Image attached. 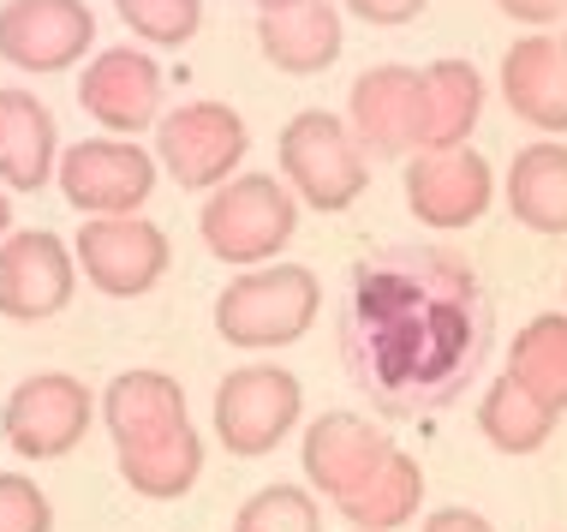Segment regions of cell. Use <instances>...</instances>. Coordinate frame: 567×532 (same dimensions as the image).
<instances>
[{
    "mask_svg": "<svg viewBox=\"0 0 567 532\" xmlns=\"http://www.w3.org/2000/svg\"><path fill=\"white\" fill-rule=\"evenodd\" d=\"M419 532H496V526H489L484 514H472V509H436Z\"/></svg>",
    "mask_w": 567,
    "mask_h": 532,
    "instance_id": "29",
    "label": "cell"
},
{
    "mask_svg": "<svg viewBox=\"0 0 567 532\" xmlns=\"http://www.w3.org/2000/svg\"><path fill=\"white\" fill-rule=\"evenodd\" d=\"M508 377H514V383H526L544 407L567 413V317H561V311L532 317V324L514 336V347H508Z\"/></svg>",
    "mask_w": 567,
    "mask_h": 532,
    "instance_id": "24",
    "label": "cell"
},
{
    "mask_svg": "<svg viewBox=\"0 0 567 532\" xmlns=\"http://www.w3.org/2000/svg\"><path fill=\"white\" fill-rule=\"evenodd\" d=\"M102 419H109V431H114V449L156 443V437L192 424L186 419V389L167 371H120L109 383V395H102Z\"/></svg>",
    "mask_w": 567,
    "mask_h": 532,
    "instance_id": "16",
    "label": "cell"
},
{
    "mask_svg": "<svg viewBox=\"0 0 567 532\" xmlns=\"http://www.w3.org/2000/svg\"><path fill=\"white\" fill-rule=\"evenodd\" d=\"M264 12H281V7H299V0H257Z\"/></svg>",
    "mask_w": 567,
    "mask_h": 532,
    "instance_id": "32",
    "label": "cell"
},
{
    "mask_svg": "<svg viewBox=\"0 0 567 532\" xmlns=\"http://www.w3.org/2000/svg\"><path fill=\"white\" fill-rule=\"evenodd\" d=\"M150 186H156L150 150L90 139V144H72L66 156H60V197H66L79 216H132L150 197Z\"/></svg>",
    "mask_w": 567,
    "mask_h": 532,
    "instance_id": "6",
    "label": "cell"
},
{
    "mask_svg": "<svg viewBox=\"0 0 567 532\" xmlns=\"http://www.w3.org/2000/svg\"><path fill=\"white\" fill-rule=\"evenodd\" d=\"M257 42H264L269 66L281 72H329L341 54V12L329 0H299V7L264 12L257 19Z\"/></svg>",
    "mask_w": 567,
    "mask_h": 532,
    "instance_id": "18",
    "label": "cell"
},
{
    "mask_svg": "<svg viewBox=\"0 0 567 532\" xmlns=\"http://www.w3.org/2000/svg\"><path fill=\"white\" fill-rule=\"evenodd\" d=\"M79 264L84 276L114 299L150 294L167 269V239L162 227L137 222V216H90L79 234Z\"/></svg>",
    "mask_w": 567,
    "mask_h": 532,
    "instance_id": "8",
    "label": "cell"
},
{
    "mask_svg": "<svg viewBox=\"0 0 567 532\" xmlns=\"http://www.w3.org/2000/svg\"><path fill=\"white\" fill-rule=\"evenodd\" d=\"M234 532H323V521H317L311 491H299V484H264L257 497L239 503Z\"/></svg>",
    "mask_w": 567,
    "mask_h": 532,
    "instance_id": "25",
    "label": "cell"
},
{
    "mask_svg": "<svg viewBox=\"0 0 567 532\" xmlns=\"http://www.w3.org/2000/svg\"><path fill=\"white\" fill-rule=\"evenodd\" d=\"M323 287L305 264H269L251 276L227 282L216 299V329L227 347H287L317 324Z\"/></svg>",
    "mask_w": 567,
    "mask_h": 532,
    "instance_id": "1",
    "label": "cell"
},
{
    "mask_svg": "<svg viewBox=\"0 0 567 532\" xmlns=\"http://www.w3.org/2000/svg\"><path fill=\"white\" fill-rule=\"evenodd\" d=\"M299 377L281 365H245L216 389V437L227 454H269L299 424Z\"/></svg>",
    "mask_w": 567,
    "mask_h": 532,
    "instance_id": "5",
    "label": "cell"
},
{
    "mask_svg": "<svg viewBox=\"0 0 567 532\" xmlns=\"http://www.w3.org/2000/svg\"><path fill=\"white\" fill-rule=\"evenodd\" d=\"M49 497L19 473H0V532H49Z\"/></svg>",
    "mask_w": 567,
    "mask_h": 532,
    "instance_id": "27",
    "label": "cell"
},
{
    "mask_svg": "<svg viewBox=\"0 0 567 532\" xmlns=\"http://www.w3.org/2000/svg\"><path fill=\"white\" fill-rule=\"evenodd\" d=\"M508 19H526V24H549V19H561L567 12V0H496Z\"/></svg>",
    "mask_w": 567,
    "mask_h": 532,
    "instance_id": "30",
    "label": "cell"
},
{
    "mask_svg": "<svg viewBox=\"0 0 567 532\" xmlns=\"http://www.w3.org/2000/svg\"><path fill=\"white\" fill-rule=\"evenodd\" d=\"M84 424H90V395H84L79 377H66V371L24 377V383L12 389L7 413H0V431H7V443L19 449L24 461H54V454H66L84 437Z\"/></svg>",
    "mask_w": 567,
    "mask_h": 532,
    "instance_id": "7",
    "label": "cell"
},
{
    "mask_svg": "<svg viewBox=\"0 0 567 532\" xmlns=\"http://www.w3.org/2000/svg\"><path fill=\"white\" fill-rule=\"evenodd\" d=\"M7 222H12V197L0 192V234H7Z\"/></svg>",
    "mask_w": 567,
    "mask_h": 532,
    "instance_id": "31",
    "label": "cell"
},
{
    "mask_svg": "<svg viewBox=\"0 0 567 532\" xmlns=\"http://www.w3.org/2000/svg\"><path fill=\"white\" fill-rule=\"evenodd\" d=\"M556 419H561L556 407H544L538 395L526 383H514L508 371H502V383H489L484 401H478V431L489 437V449H502V454L544 449V437L556 431Z\"/></svg>",
    "mask_w": 567,
    "mask_h": 532,
    "instance_id": "23",
    "label": "cell"
},
{
    "mask_svg": "<svg viewBox=\"0 0 567 532\" xmlns=\"http://www.w3.org/2000/svg\"><path fill=\"white\" fill-rule=\"evenodd\" d=\"M54 168V120L30 90H0V180L12 192H42Z\"/></svg>",
    "mask_w": 567,
    "mask_h": 532,
    "instance_id": "19",
    "label": "cell"
},
{
    "mask_svg": "<svg viewBox=\"0 0 567 532\" xmlns=\"http://www.w3.org/2000/svg\"><path fill=\"white\" fill-rule=\"evenodd\" d=\"M489 162L478 150H424L406 162V204L424 227H472L489 209Z\"/></svg>",
    "mask_w": 567,
    "mask_h": 532,
    "instance_id": "10",
    "label": "cell"
},
{
    "mask_svg": "<svg viewBox=\"0 0 567 532\" xmlns=\"http://www.w3.org/2000/svg\"><path fill=\"white\" fill-rule=\"evenodd\" d=\"M245 120L227 109V102H186V109L162 114L156 126V156L162 168L179 180L186 192H209V186H227V174L245 162Z\"/></svg>",
    "mask_w": 567,
    "mask_h": 532,
    "instance_id": "4",
    "label": "cell"
},
{
    "mask_svg": "<svg viewBox=\"0 0 567 532\" xmlns=\"http://www.w3.org/2000/svg\"><path fill=\"white\" fill-rule=\"evenodd\" d=\"M352 12H359L364 24H406L424 12V0H347Z\"/></svg>",
    "mask_w": 567,
    "mask_h": 532,
    "instance_id": "28",
    "label": "cell"
},
{
    "mask_svg": "<svg viewBox=\"0 0 567 532\" xmlns=\"http://www.w3.org/2000/svg\"><path fill=\"white\" fill-rule=\"evenodd\" d=\"M90 37H96V19L84 0H7L0 7V54L24 72L72 66L90 49Z\"/></svg>",
    "mask_w": 567,
    "mask_h": 532,
    "instance_id": "9",
    "label": "cell"
},
{
    "mask_svg": "<svg viewBox=\"0 0 567 532\" xmlns=\"http://www.w3.org/2000/svg\"><path fill=\"white\" fill-rule=\"evenodd\" d=\"M502 96L538 132H567V49L549 37L514 42L502 60Z\"/></svg>",
    "mask_w": 567,
    "mask_h": 532,
    "instance_id": "15",
    "label": "cell"
},
{
    "mask_svg": "<svg viewBox=\"0 0 567 532\" xmlns=\"http://www.w3.org/2000/svg\"><path fill=\"white\" fill-rule=\"evenodd\" d=\"M508 209L532 234H567V150L532 144L508 168Z\"/></svg>",
    "mask_w": 567,
    "mask_h": 532,
    "instance_id": "21",
    "label": "cell"
},
{
    "mask_svg": "<svg viewBox=\"0 0 567 532\" xmlns=\"http://www.w3.org/2000/svg\"><path fill=\"white\" fill-rule=\"evenodd\" d=\"M72 299V252L60 246L54 234H12L0 246V311L19 317V324H37V317H54Z\"/></svg>",
    "mask_w": 567,
    "mask_h": 532,
    "instance_id": "11",
    "label": "cell"
},
{
    "mask_svg": "<svg viewBox=\"0 0 567 532\" xmlns=\"http://www.w3.org/2000/svg\"><path fill=\"white\" fill-rule=\"evenodd\" d=\"M484 79L472 60H436L419 72V156L424 150H460L466 132L478 126Z\"/></svg>",
    "mask_w": 567,
    "mask_h": 532,
    "instance_id": "17",
    "label": "cell"
},
{
    "mask_svg": "<svg viewBox=\"0 0 567 532\" xmlns=\"http://www.w3.org/2000/svg\"><path fill=\"white\" fill-rule=\"evenodd\" d=\"M347 126L359 150L377 156H406L419 150V72L412 66H371L359 72L347 102Z\"/></svg>",
    "mask_w": 567,
    "mask_h": 532,
    "instance_id": "12",
    "label": "cell"
},
{
    "mask_svg": "<svg viewBox=\"0 0 567 532\" xmlns=\"http://www.w3.org/2000/svg\"><path fill=\"white\" fill-rule=\"evenodd\" d=\"M419 497H424L419 461L394 449L364 484H352L347 497H334V509H341V521L352 532H394V526H406L412 514H419Z\"/></svg>",
    "mask_w": 567,
    "mask_h": 532,
    "instance_id": "20",
    "label": "cell"
},
{
    "mask_svg": "<svg viewBox=\"0 0 567 532\" xmlns=\"http://www.w3.org/2000/svg\"><path fill=\"white\" fill-rule=\"evenodd\" d=\"M281 174L293 197H305L311 209H347L352 197L364 192V156H359V139H352L347 120H334L323 109H305L287 120L281 132Z\"/></svg>",
    "mask_w": 567,
    "mask_h": 532,
    "instance_id": "3",
    "label": "cell"
},
{
    "mask_svg": "<svg viewBox=\"0 0 567 532\" xmlns=\"http://www.w3.org/2000/svg\"><path fill=\"white\" fill-rule=\"evenodd\" d=\"M120 24L144 42H162V49H179L197 24H204V0H114Z\"/></svg>",
    "mask_w": 567,
    "mask_h": 532,
    "instance_id": "26",
    "label": "cell"
},
{
    "mask_svg": "<svg viewBox=\"0 0 567 532\" xmlns=\"http://www.w3.org/2000/svg\"><path fill=\"white\" fill-rule=\"evenodd\" d=\"M197 473H204V437L192 431V424H179V431L156 437V443H137V449H120V479L132 484L137 497H186Z\"/></svg>",
    "mask_w": 567,
    "mask_h": 532,
    "instance_id": "22",
    "label": "cell"
},
{
    "mask_svg": "<svg viewBox=\"0 0 567 532\" xmlns=\"http://www.w3.org/2000/svg\"><path fill=\"white\" fill-rule=\"evenodd\" d=\"M79 102H84V114H96L109 132H137V126L156 120L162 72H156V60L137 54V49H109L84 66Z\"/></svg>",
    "mask_w": 567,
    "mask_h": 532,
    "instance_id": "14",
    "label": "cell"
},
{
    "mask_svg": "<svg viewBox=\"0 0 567 532\" xmlns=\"http://www.w3.org/2000/svg\"><path fill=\"white\" fill-rule=\"evenodd\" d=\"M394 454V443L359 413H323L305 431V479L323 497H347L352 484H364L382 461Z\"/></svg>",
    "mask_w": 567,
    "mask_h": 532,
    "instance_id": "13",
    "label": "cell"
},
{
    "mask_svg": "<svg viewBox=\"0 0 567 532\" xmlns=\"http://www.w3.org/2000/svg\"><path fill=\"white\" fill-rule=\"evenodd\" d=\"M299 222V197L281 186L275 174H245L227 180V186L204 204V246L221 257V264H264L293 239Z\"/></svg>",
    "mask_w": 567,
    "mask_h": 532,
    "instance_id": "2",
    "label": "cell"
},
{
    "mask_svg": "<svg viewBox=\"0 0 567 532\" xmlns=\"http://www.w3.org/2000/svg\"><path fill=\"white\" fill-rule=\"evenodd\" d=\"M561 49H567V42H561Z\"/></svg>",
    "mask_w": 567,
    "mask_h": 532,
    "instance_id": "33",
    "label": "cell"
}]
</instances>
